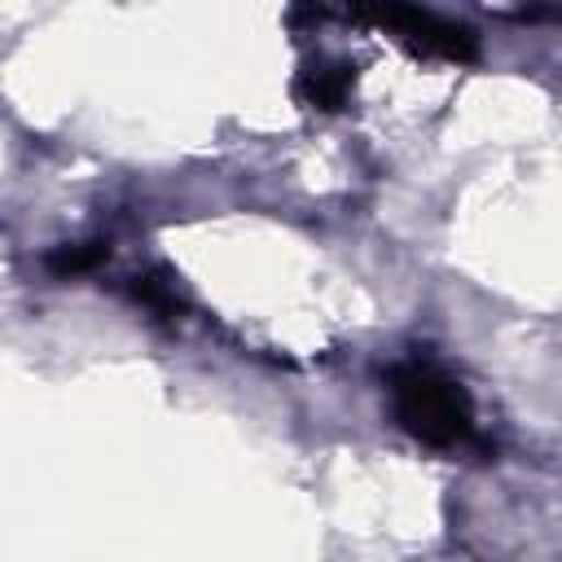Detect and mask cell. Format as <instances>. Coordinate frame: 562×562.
<instances>
[{
    "instance_id": "cell-3",
    "label": "cell",
    "mask_w": 562,
    "mask_h": 562,
    "mask_svg": "<svg viewBox=\"0 0 562 562\" xmlns=\"http://www.w3.org/2000/svg\"><path fill=\"white\" fill-rule=\"evenodd\" d=\"M356 75L360 70L347 57H312V61H303V70L294 79V97L307 110L338 114V110H347V101L356 92Z\"/></svg>"
},
{
    "instance_id": "cell-2",
    "label": "cell",
    "mask_w": 562,
    "mask_h": 562,
    "mask_svg": "<svg viewBox=\"0 0 562 562\" xmlns=\"http://www.w3.org/2000/svg\"><path fill=\"white\" fill-rule=\"evenodd\" d=\"M351 18L386 31L413 57L452 61V66H474L479 61V35L457 18H443V13H430V9H360Z\"/></svg>"
},
{
    "instance_id": "cell-5",
    "label": "cell",
    "mask_w": 562,
    "mask_h": 562,
    "mask_svg": "<svg viewBox=\"0 0 562 562\" xmlns=\"http://www.w3.org/2000/svg\"><path fill=\"white\" fill-rule=\"evenodd\" d=\"M105 259H110V241H75V246H57L44 263L53 277H83Z\"/></svg>"
},
{
    "instance_id": "cell-1",
    "label": "cell",
    "mask_w": 562,
    "mask_h": 562,
    "mask_svg": "<svg viewBox=\"0 0 562 562\" xmlns=\"http://www.w3.org/2000/svg\"><path fill=\"white\" fill-rule=\"evenodd\" d=\"M391 417L404 435L426 448H465L474 439V404L470 391L430 356H404L386 369Z\"/></svg>"
},
{
    "instance_id": "cell-4",
    "label": "cell",
    "mask_w": 562,
    "mask_h": 562,
    "mask_svg": "<svg viewBox=\"0 0 562 562\" xmlns=\"http://www.w3.org/2000/svg\"><path fill=\"white\" fill-rule=\"evenodd\" d=\"M132 299H136L140 307H149L154 316H167V321H176V316L184 312V299H180V290H176V277L162 272V268L140 272V277L132 281Z\"/></svg>"
}]
</instances>
